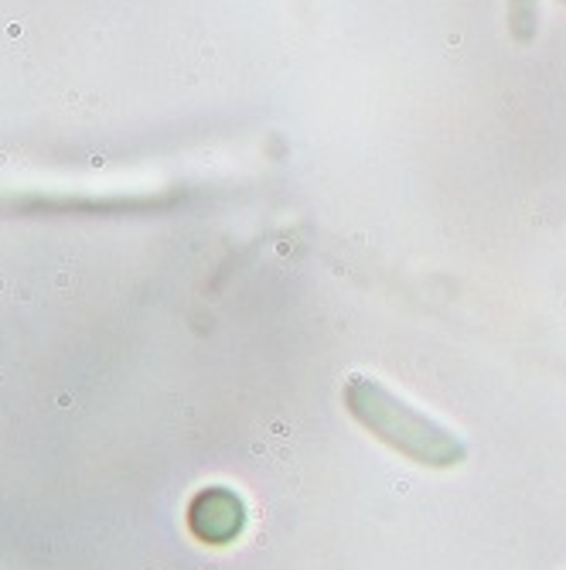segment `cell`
<instances>
[{"mask_svg": "<svg viewBox=\"0 0 566 570\" xmlns=\"http://www.w3.org/2000/svg\"><path fill=\"white\" fill-rule=\"evenodd\" d=\"M188 527L201 543L226 547V543L239 540L246 530V502L229 485H209L191 499Z\"/></svg>", "mask_w": 566, "mask_h": 570, "instance_id": "2", "label": "cell"}, {"mask_svg": "<svg viewBox=\"0 0 566 570\" xmlns=\"http://www.w3.org/2000/svg\"><path fill=\"white\" fill-rule=\"evenodd\" d=\"M508 31L519 45H533L539 35V0H508Z\"/></svg>", "mask_w": 566, "mask_h": 570, "instance_id": "3", "label": "cell"}, {"mask_svg": "<svg viewBox=\"0 0 566 570\" xmlns=\"http://www.w3.org/2000/svg\"><path fill=\"white\" fill-rule=\"evenodd\" d=\"M341 403L358 428H366L376 441H383L399 458L420 464V469L450 472L468 461L465 438L434 421L430 413L414 406L376 376L351 373L341 386Z\"/></svg>", "mask_w": 566, "mask_h": 570, "instance_id": "1", "label": "cell"}, {"mask_svg": "<svg viewBox=\"0 0 566 570\" xmlns=\"http://www.w3.org/2000/svg\"><path fill=\"white\" fill-rule=\"evenodd\" d=\"M559 4H566V0H559Z\"/></svg>", "mask_w": 566, "mask_h": 570, "instance_id": "4", "label": "cell"}]
</instances>
